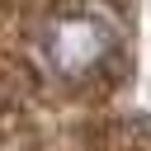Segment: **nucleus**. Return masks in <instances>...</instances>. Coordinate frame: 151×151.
<instances>
[{
  "instance_id": "2",
  "label": "nucleus",
  "mask_w": 151,
  "mask_h": 151,
  "mask_svg": "<svg viewBox=\"0 0 151 151\" xmlns=\"http://www.w3.org/2000/svg\"><path fill=\"white\" fill-rule=\"evenodd\" d=\"M76 151H151V132H142V127H109V132H99V137H90V142H80Z\"/></svg>"
},
{
  "instance_id": "1",
  "label": "nucleus",
  "mask_w": 151,
  "mask_h": 151,
  "mask_svg": "<svg viewBox=\"0 0 151 151\" xmlns=\"http://www.w3.org/2000/svg\"><path fill=\"white\" fill-rule=\"evenodd\" d=\"M5 71L28 109H94L132 57V0H5Z\"/></svg>"
}]
</instances>
